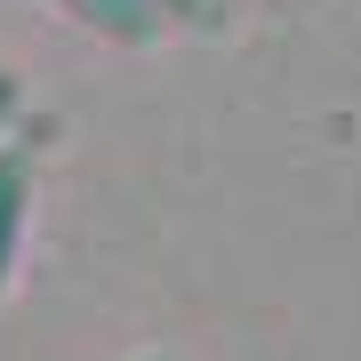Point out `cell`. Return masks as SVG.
<instances>
[{"label":"cell","mask_w":361,"mask_h":361,"mask_svg":"<svg viewBox=\"0 0 361 361\" xmlns=\"http://www.w3.org/2000/svg\"><path fill=\"white\" fill-rule=\"evenodd\" d=\"M161 8H177V16H193V25H217V0H161Z\"/></svg>","instance_id":"cell-4"},{"label":"cell","mask_w":361,"mask_h":361,"mask_svg":"<svg viewBox=\"0 0 361 361\" xmlns=\"http://www.w3.org/2000/svg\"><path fill=\"white\" fill-rule=\"evenodd\" d=\"M25 209H32V145H0V281L25 241Z\"/></svg>","instance_id":"cell-2"},{"label":"cell","mask_w":361,"mask_h":361,"mask_svg":"<svg viewBox=\"0 0 361 361\" xmlns=\"http://www.w3.org/2000/svg\"><path fill=\"white\" fill-rule=\"evenodd\" d=\"M49 8L80 16V25H89V32L121 40V49H145V40L161 32V0H49Z\"/></svg>","instance_id":"cell-1"},{"label":"cell","mask_w":361,"mask_h":361,"mask_svg":"<svg viewBox=\"0 0 361 361\" xmlns=\"http://www.w3.org/2000/svg\"><path fill=\"white\" fill-rule=\"evenodd\" d=\"M16 104H25V89H16V73L0 65V129H8V121H16Z\"/></svg>","instance_id":"cell-3"}]
</instances>
